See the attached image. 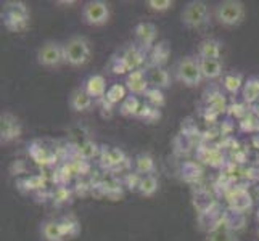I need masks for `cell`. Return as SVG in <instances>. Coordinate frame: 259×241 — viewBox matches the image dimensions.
<instances>
[{
    "label": "cell",
    "mask_w": 259,
    "mask_h": 241,
    "mask_svg": "<svg viewBox=\"0 0 259 241\" xmlns=\"http://www.w3.org/2000/svg\"><path fill=\"white\" fill-rule=\"evenodd\" d=\"M147 7H148V10L153 13H164L167 10H171L174 7V2L172 0H148Z\"/></svg>",
    "instance_id": "4316f807"
},
{
    "label": "cell",
    "mask_w": 259,
    "mask_h": 241,
    "mask_svg": "<svg viewBox=\"0 0 259 241\" xmlns=\"http://www.w3.org/2000/svg\"><path fill=\"white\" fill-rule=\"evenodd\" d=\"M140 100L136 95H127V98L119 105V113L124 118H137L140 113Z\"/></svg>",
    "instance_id": "d6986e66"
},
{
    "label": "cell",
    "mask_w": 259,
    "mask_h": 241,
    "mask_svg": "<svg viewBox=\"0 0 259 241\" xmlns=\"http://www.w3.org/2000/svg\"><path fill=\"white\" fill-rule=\"evenodd\" d=\"M243 102L248 105H254L259 100V77H249L245 80L242 88Z\"/></svg>",
    "instance_id": "ac0fdd59"
},
{
    "label": "cell",
    "mask_w": 259,
    "mask_h": 241,
    "mask_svg": "<svg viewBox=\"0 0 259 241\" xmlns=\"http://www.w3.org/2000/svg\"><path fill=\"white\" fill-rule=\"evenodd\" d=\"M126 87L131 92V95L136 97H145V93L148 92V80H147V74L144 69H136L132 73L127 74L126 77Z\"/></svg>",
    "instance_id": "9c48e42d"
},
{
    "label": "cell",
    "mask_w": 259,
    "mask_h": 241,
    "mask_svg": "<svg viewBox=\"0 0 259 241\" xmlns=\"http://www.w3.org/2000/svg\"><path fill=\"white\" fill-rule=\"evenodd\" d=\"M134 166H136V171L140 175H153L155 172V159L148 153H140L136 156V161H134Z\"/></svg>",
    "instance_id": "e0dca14e"
},
{
    "label": "cell",
    "mask_w": 259,
    "mask_h": 241,
    "mask_svg": "<svg viewBox=\"0 0 259 241\" xmlns=\"http://www.w3.org/2000/svg\"><path fill=\"white\" fill-rule=\"evenodd\" d=\"M65 47V63L71 68H81L89 63L92 57V45L87 37L81 34L71 35L63 42Z\"/></svg>",
    "instance_id": "6da1fadb"
},
{
    "label": "cell",
    "mask_w": 259,
    "mask_h": 241,
    "mask_svg": "<svg viewBox=\"0 0 259 241\" xmlns=\"http://www.w3.org/2000/svg\"><path fill=\"white\" fill-rule=\"evenodd\" d=\"M134 37H136L137 49L142 52H151L156 45V37H158V28L150 21H142L134 28Z\"/></svg>",
    "instance_id": "ba28073f"
},
{
    "label": "cell",
    "mask_w": 259,
    "mask_h": 241,
    "mask_svg": "<svg viewBox=\"0 0 259 241\" xmlns=\"http://www.w3.org/2000/svg\"><path fill=\"white\" fill-rule=\"evenodd\" d=\"M209 20H211L209 7L203 0H190V2L185 4V7L181 12V21L184 24V28L192 31L203 29L204 26L209 24Z\"/></svg>",
    "instance_id": "3957f363"
},
{
    "label": "cell",
    "mask_w": 259,
    "mask_h": 241,
    "mask_svg": "<svg viewBox=\"0 0 259 241\" xmlns=\"http://www.w3.org/2000/svg\"><path fill=\"white\" fill-rule=\"evenodd\" d=\"M147 80L150 88H158V90H163L171 85V74L169 71H166L163 66H148L145 69Z\"/></svg>",
    "instance_id": "30bf717a"
},
{
    "label": "cell",
    "mask_w": 259,
    "mask_h": 241,
    "mask_svg": "<svg viewBox=\"0 0 259 241\" xmlns=\"http://www.w3.org/2000/svg\"><path fill=\"white\" fill-rule=\"evenodd\" d=\"M253 110H254V113H256V114L259 116V100H257V102H256V103L253 105Z\"/></svg>",
    "instance_id": "f1b7e54d"
},
{
    "label": "cell",
    "mask_w": 259,
    "mask_h": 241,
    "mask_svg": "<svg viewBox=\"0 0 259 241\" xmlns=\"http://www.w3.org/2000/svg\"><path fill=\"white\" fill-rule=\"evenodd\" d=\"M246 7L242 0H224L214 7V20L222 28H237L243 23Z\"/></svg>",
    "instance_id": "7a4b0ae2"
},
{
    "label": "cell",
    "mask_w": 259,
    "mask_h": 241,
    "mask_svg": "<svg viewBox=\"0 0 259 241\" xmlns=\"http://www.w3.org/2000/svg\"><path fill=\"white\" fill-rule=\"evenodd\" d=\"M37 65L46 69H60L65 63V47L63 42L58 40H46L37 49Z\"/></svg>",
    "instance_id": "5b68a950"
},
{
    "label": "cell",
    "mask_w": 259,
    "mask_h": 241,
    "mask_svg": "<svg viewBox=\"0 0 259 241\" xmlns=\"http://www.w3.org/2000/svg\"><path fill=\"white\" fill-rule=\"evenodd\" d=\"M57 5H76V2H60V0H58V2H55Z\"/></svg>",
    "instance_id": "f546056e"
},
{
    "label": "cell",
    "mask_w": 259,
    "mask_h": 241,
    "mask_svg": "<svg viewBox=\"0 0 259 241\" xmlns=\"http://www.w3.org/2000/svg\"><path fill=\"white\" fill-rule=\"evenodd\" d=\"M127 98V87L122 84H113L108 87L105 95V100L108 105H121Z\"/></svg>",
    "instance_id": "ffe728a7"
},
{
    "label": "cell",
    "mask_w": 259,
    "mask_h": 241,
    "mask_svg": "<svg viewBox=\"0 0 259 241\" xmlns=\"http://www.w3.org/2000/svg\"><path fill=\"white\" fill-rule=\"evenodd\" d=\"M172 76L179 84L189 88H196L203 82V76L200 71L198 58L195 57H182L176 61Z\"/></svg>",
    "instance_id": "277c9868"
},
{
    "label": "cell",
    "mask_w": 259,
    "mask_h": 241,
    "mask_svg": "<svg viewBox=\"0 0 259 241\" xmlns=\"http://www.w3.org/2000/svg\"><path fill=\"white\" fill-rule=\"evenodd\" d=\"M222 55V42L208 37L203 39L196 47V58H208V60H221Z\"/></svg>",
    "instance_id": "8fae6325"
},
{
    "label": "cell",
    "mask_w": 259,
    "mask_h": 241,
    "mask_svg": "<svg viewBox=\"0 0 259 241\" xmlns=\"http://www.w3.org/2000/svg\"><path fill=\"white\" fill-rule=\"evenodd\" d=\"M82 23L91 28H102L111 18V7L103 0H89L81 8Z\"/></svg>",
    "instance_id": "8992f818"
},
{
    "label": "cell",
    "mask_w": 259,
    "mask_h": 241,
    "mask_svg": "<svg viewBox=\"0 0 259 241\" xmlns=\"http://www.w3.org/2000/svg\"><path fill=\"white\" fill-rule=\"evenodd\" d=\"M39 231H40V238L44 241H66L58 220H53V219L44 220L40 224Z\"/></svg>",
    "instance_id": "9a60e30c"
},
{
    "label": "cell",
    "mask_w": 259,
    "mask_h": 241,
    "mask_svg": "<svg viewBox=\"0 0 259 241\" xmlns=\"http://www.w3.org/2000/svg\"><path fill=\"white\" fill-rule=\"evenodd\" d=\"M200 71L204 80H214L222 76L224 73V65L221 60H208V58H198Z\"/></svg>",
    "instance_id": "5bb4252c"
},
{
    "label": "cell",
    "mask_w": 259,
    "mask_h": 241,
    "mask_svg": "<svg viewBox=\"0 0 259 241\" xmlns=\"http://www.w3.org/2000/svg\"><path fill=\"white\" fill-rule=\"evenodd\" d=\"M145 98L151 106H155V108H159V106L164 105L163 90H158V88H148V92L145 93Z\"/></svg>",
    "instance_id": "83f0119b"
},
{
    "label": "cell",
    "mask_w": 259,
    "mask_h": 241,
    "mask_svg": "<svg viewBox=\"0 0 259 241\" xmlns=\"http://www.w3.org/2000/svg\"><path fill=\"white\" fill-rule=\"evenodd\" d=\"M169 57L167 42H159L151 49V63L150 66H163Z\"/></svg>",
    "instance_id": "7402d4cb"
},
{
    "label": "cell",
    "mask_w": 259,
    "mask_h": 241,
    "mask_svg": "<svg viewBox=\"0 0 259 241\" xmlns=\"http://www.w3.org/2000/svg\"><path fill=\"white\" fill-rule=\"evenodd\" d=\"M2 18H4V26L12 32H21L29 26V20H24V18L7 16V15H2Z\"/></svg>",
    "instance_id": "cb8c5ba5"
},
{
    "label": "cell",
    "mask_w": 259,
    "mask_h": 241,
    "mask_svg": "<svg viewBox=\"0 0 259 241\" xmlns=\"http://www.w3.org/2000/svg\"><path fill=\"white\" fill-rule=\"evenodd\" d=\"M206 241H238V238L229 228H216L209 231Z\"/></svg>",
    "instance_id": "d4e9b609"
},
{
    "label": "cell",
    "mask_w": 259,
    "mask_h": 241,
    "mask_svg": "<svg viewBox=\"0 0 259 241\" xmlns=\"http://www.w3.org/2000/svg\"><path fill=\"white\" fill-rule=\"evenodd\" d=\"M158 188H159V182L155 175H144L140 178L139 193L144 196V198H151V196H155Z\"/></svg>",
    "instance_id": "44dd1931"
},
{
    "label": "cell",
    "mask_w": 259,
    "mask_h": 241,
    "mask_svg": "<svg viewBox=\"0 0 259 241\" xmlns=\"http://www.w3.org/2000/svg\"><path fill=\"white\" fill-rule=\"evenodd\" d=\"M82 88L91 98H105L106 95V79L102 74H91L82 84Z\"/></svg>",
    "instance_id": "7c38bea8"
},
{
    "label": "cell",
    "mask_w": 259,
    "mask_h": 241,
    "mask_svg": "<svg viewBox=\"0 0 259 241\" xmlns=\"http://www.w3.org/2000/svg\"><path fill=\"white\" fill-rule=\"evenodd\" d=\"M68 103H69V108L76 111V113H85L89 111L94 106V98H91L82 87L74 88L71 92L69 98H68Z\"/></svg>",
    "instance_id": "4fadbf2b"
},
{
    "label": "cell",
    "mask_w": 259,
    "mask_h": 241,
    "mask_svg": "<svg viewBox=\"0 0 259 241\" xmlns=\"http://www.w3.org/2000/svg\"><path fill=\"white\" fill-rule=\"evenodd\" d=\"M243 76L240 73H229L224 76V88L229 93H237L243 88Z\"/></svg>",
    "instance_id": "603a6c76"
},
{
    "label": "cell",
    "mask_w": 259,
    "mask_h": 241,
    "mask_svg": "<svg viewBox=\"0 0 259 241\" xmlns=\"http://www.w3.org/2000/svg\"><path fill=\"white\" fill-rule=\"evenodd\" d=\"M58 222H60L61 231H63V235H65L66 239L74 238V236L79 233V225H77V222L71 220V219H68V217L61 219V220H58Z\"/></svg>",
    "instance_id": "484cf974"
},
{
    "label": "cell",
    "mask_w": 259,
    "mask_h": 241,
    "mask_svg": "<svg viewBox=\"0 0 259 241\" xmlns=\"http://www.w3.org/2000/svg\"><path fill=\"white\" fill-rule=\"evenodd\" d=\"M21 122L10 111H2L0 114V145H8L13 140L21 137Z\"/></svg>",
    "instance_id": "52a82bcc"
},
{
    "label": "cell",
    "mask_w": 259,
    "mask_h": 241,
    "mask_svg": "<svg viewBox=\"0 0 259 241\" xmlns=\"http://www.w3.org/2000/svg\"><path fill=\"white\" fill-rule=\"evenodd\" d=\"M2 15L7 16H16V18H24V20H29V8L24 2H18V0H10V2H5L2 7Z\"/></svg>",
    "instance_id": "2e32d148"
}]
</instances>
